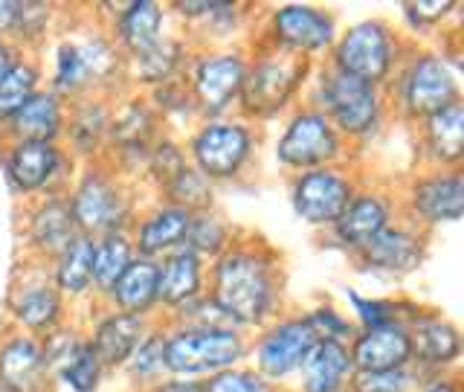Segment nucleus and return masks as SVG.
<instances>
[{
	"instance_id": "nucleus-3",
	"label": "nucleus",
	"mask_w": 464,
	"mask_h": 392,
	"mask_svg": "<svg viewBox=\"0 0 464 392\" xmlns=\"http://www.w3.org/2000/svg\"><path fill=\"white\" fill-rule=\"evenodd\" d=\"M340 73H348L360 82H377L386 76L389 62H392V50H389V38L383 33V26L377 24H360L348 33L340 44L337 53Z\"/></svg>"
},
{
	"instance_id": "nucleus-29",
	"label": "nucleus",
	"mask_w": 464,
	"mask_h": 392,
	"mask_svg": "<svg viewBox=\"0 0 464 392\" xmlns=\"http://www.w3.org/2000/svg\"><path fill=\"white\" fill-rule=\"evenodd\" d=\"M58 369H62L64 381L79 389V392H91L96 387V375H99V360L93 355L91 346L82 343H67L62 352H55Z\"/></svg>"
},
{
	"instance_id": "nucleus-27",
	"label": "nucleus",
	"mask_w": 464,
	"mask_h": 392,
	"mask_svg": "<svg viewBox=\"0 0 464 392\" xmlns=\"http://www.w3.org/2000/svg\"><path fill=\"white\" fill-rule=\"evenodd\" d=\"M93 279V241L72 239L62 250V265H58V285L64 290L79 294Z\"/></svg>"
},
{
	"instance_id": "nucleus-10",
	"label": "nucleus",
	"mask_w": 464,
	"mask_h": 392,
	"mask_svg": "<svg viewBox=\"0 0 464 392\" xmlns=\"http://www.w3.org/2000/svg\"><path fill=\"white\" fill-rule=\"evenodd\" d=\"M456 102V79L441 58L427 55L410 70L406 79V105L415 113H435Z\"/></svg>"
},
{
	"instance_id": "nucleus-6",
	"label": "nucleus",
	"mask_w": 464,
	"mask_h": 392,
	"mask_svg": "<svg viewBox=\"0 0 464 392\" xmlns=\"http://www.w3.org/2000/svg\"><path fill=\"white\" fill-rule=\"evenodd\" d=\"M319 343V334L311 319H294L279 328H273L258 346V367L270 377H282L290 369L302 367L311 348Z\"/></svg>"
},
{
	"instance_id": "nucleus-20",
	"label": "nucleus",
	"mask_w": 464,
	"mask_h": 392,
	"mask_svg": "<svg viewBox=\"0 0 464 392\" xmlns=\"http://www.w3.org/2000/svg\"><path fill=\"white\" fill-rule=\"evenodd\" d=\"M55 163H58V157H55V149L50 142L24 140L18 149L12 152L9 174L21 189H35L41 183H47Z\"/></svg>"
},
{
	"instance_id": "nucleus-16",
	"label": "nucleus",
	"mask_w": 464,
	"mask_h": 392,
	"mask_svg": "<svg viewBox=\"0 0 464 392\" xmlns=\"http://www.w3.org/2000/svg\"><path fill=\"white\" fill-rule=\"evenodd\" d=\"M348 367H352V360H348V352L337 340H319L308 352V358L302 360L304 389L308 392H337Z\"/></svg>"
},
{
	"instance_id": "nucleus-39",
	"label": "nucleus",
	"mask_w": 464,
	"mask_h": 392,
	"mask_svg": "<svg viewBox=\"0 0 464 392\" xmlns=\"http://www.w3.org/2000/svg\"><path fill=\"white\" fill-rule=\"evenodd\" d=\"M188 232H192V241L200 250H215V247L224 241V230L218 227L212 218H200L195 227H188Z\"/></svg>"
},
{
	"instance_id": "nucleus-23",
	"label": "nucleus",
	"mask_w": 464,
	"mask_h": 392,
	"mask_svg": "<svg viewBox=\"0 0 464 392\" xmlns=\"http://www.w3.org/2000/svg\"><path fill=\"white\" fill-rule=\"evenodd\" d=\"M427 137L432 145V154L441 160H459L464 145V108L461 102H450L447 108L435 111L430 116Z\"/></svg>"
},
{
	"instance_id": "nucleus-40",
	"label": "nucleus",
	"mask_w": 464,
	"mask_h": 392,
	"mask_svg": "<svg viewBox=\"0 0 464 392\" xmlns=\"http://www.w3.org/2000/svg\"><path fill=\"white\" fill-rule=\"evenodd\" d=\"M352 299H354V305H357L360 317L369 323V328H374V326H386L392 305H386V302H366V299H360V297H352Z\"/></svg>"
},
{
	"instance_id": "nucleus-46",
	"label": "nucleus",
	"mask_w": 464,
	"mask_h": 392,
	"mask_svg": "<svg viewBox=\"0 0 464 392\" xmlns=\"http://www.w3.org/2000/svg\"><path fill=\"white\" fill-rule=\"evenodd\" d=\"M427 392H456L453 387H450V384H435L432 389H427Z\"/></svg>"
},
{
	"instance_id": "nucleus-11",
	"label": "nucleus",
	"mask_w": 464,
	"mask_h": 392,
	"mask_svg": "<svg viewBox=\"0 0 464 392\" xmlns=\"http://www.w3.org/2000/svg\"><path fill=\"white\" fill-rule=\"evenodd\" d=\"M412 355L410 334L398 326H374L354 346V360L362 372H392L401 369Z\"/></svg>"
},
{
	"instance_id": "nucleus-37",
	"label": "nucleus",
	"mask_w": 464,
	"mask_h": 392,
	"mask_svg": "<svg viewBox=\"0 0 464 392\" xmlns=\"http://www.w3.org/2000/svg\"><path fill=\"white\" fill-rule=\"evenodd\" d=\"M207 392H270V387L256 375L246 372H224L209 381Z\"/></svg>"
},
{
	"instance_id": "nucleus-24",
	"label": "nucleus",
	"mask_w": 464,
	"mask_h": 392,
	"mask_svg": "<svg viewBox=\"0 0 464 392\" xmlns=\"http://www.w3.org/2000/svg\"><path fill=\"white\" fill-rule=\"evenodd\" d=\"M198 279H200V268H198L195 250H180L166 261L163 270H160L157 294L166 302H183L198 290Z\"/></svg>"
},
{
	"instance_id": "nucleus-2",
	"label": "nucleus",
	"mask_w": 464,
	"mask_h": 392,
	"mask_svg": "<svg viewBox=\"0 0 464 392\" xmlns=\"http://www.w3.org/2000/svg\"><path fill=\"white\" fill-rule=\"evenodd\" d=\"M241 358V340L224 328H203V331H180L163 348V363L171 372H212L229 367Z\"/></svg>"
},
{
	"instance_id": "nucleus-34",
	"label": "nucleus",
	"mask_w": 464,
	"mask_h": 392,
	"mask_svg": "<svg viewBox=\"0 0 464 392\" xmlns=\"http://www.w3.org/2000/svg\"><path fill=\"white\" fill-rule=\"evenodd\" d=\"M58 314V299L47 288H33L18 299V319L33 328H47Z\"/></svg>"
},
{
	"instance_id": "nucleus-43",
	"label": "nucleus",
	"mask_w": 464,
	"mask_h": 392,
	"mask_svg": "<svg viewBox=\"0 0 464 392\" xmlns=\"http://www.w3.org/2000/svg\"><path fill=\"white\" fill-rule=\"evenodd\" d=\"M453 6V4H412L410 9L418 15V18H430V21H435V18H441V15Z\"/></svg>"
},
{
	"instance_id": "nucleus-42",
	"label": "nucleus",
	"mask_w": 464,
	"mask_h": 392,
	"mask_svg": "<svg viewBox=\"0 0 464 392\" xmlns=\"http://www.w3.org/2000/svg\"><path fill=\"white\" fill-rule=\"evenodd\" d=\"M21 21V4H12V0H0V33L18 26Z\"/></svg>"
},
{
	"instance_id": "nucleus-38",
	"label": "nucleus",
	"mask_w": 464,
	"mask_h": 392,
	"mask_svg": "<svg viewBox=\"0 0 464 392\" xmlns=\"http://www.w3.org/2000/svg\"><path fill=\"white\" fill-rule=\"evenodd\" d=\"M406 387L403 372H362L357 377V392H401Z\"/></svg>"
},
{
	"instance_id": "nucleus-4",
	"label": "nucleus",
	"mask_w": 464,
	"mask_h": 392,
	"mask_svg": "<svg viewBox=\"0 0 464 392\" xmlns=\"http://www.w3.org/2000/svg\"><path fill=\"white\" fill-rule=\"evenodd\" d=\"M352 189L334 172H311L294 189V207L308 224H334L348 207Z\"/></svg>"
},
{
	"instance_id": "nucleus-8",
	"label": "nucleus",
	"mask_w": 464,
	"mask_h": 392,
	"mask_svg": "<svg viewBox=\"0 0 464 392\" xmlns=\"http://www.w3.org/2000/svg\"><path fill=\"white\" fill-rule=\"evenodd\" d=\"M304 64L294 58H282V62H261L250 76H244V105L256 113H267L285 105V99L296 87Z\"/></svg>"
},
{
	"instance_id": "nucleus-7",
	"label": "nucleus",
	"mask_w": 464,
	"mask_h": 392,
	"mask_svg": "<svg viewBox=\"0 0 464 392\" xmlns=\"http://www.w3.org/2000/svg\"><path fill=\"white\" fill-rule=\"evenodd\" d=\"M325 102L337 125L352 131V134L369 131L377 116V96L372 91V84L348 76V73H337V76L328 79Z\"/></svg>"
},
{
	"instance_id": "nucleus-41",
	"label": "nucleus",
	"mask_w": 464,
	"mask_h": 392,
	"mask_svg": "<svg viewBox=\"0 0 464 392\" xmlns=\"http://www.w3.org/2000/svg\"><path fill=\"white\" fill-rule=\"evenodd\" d=\"M163 343L160 340H151V343H145V346H140V355H137V363H134V369L137 372H151V369H157L160 363H163Z\"/></svg>"
},
{
	"instance_id": "nucleus-12",
	"label": "nucleus",
	"mask_w": 464,
	"mask_h": 392,
	"mask_svg": "<svg viewBox=\"0 0 464 392\" xmlns=\"http://www.w3.org/2000/svg\"><path fill=\"white\" fill-rule=\"evenodd\" d=\"M244 84V64L236 55H215L198 67V99L207 111H221L227 102L241 91Z\"/></svg>"
},
{
	"instance_id": "nucleus-45",
	"label": "nucleus",
	"mask_w": 464,
	"mask_h": 392,
	"mask_svg": "<svg viewBox=\"0 0 464 392\" xmlns=\"http://www.w3.org/2000/svg\"><path fill=\"white\" fill-rule=\"evenodd\" d=\"M160 392H200V387H195V384H169Z\"/></svg>"
},
{
	"instance_id": "nucleus-33",
	"label": "nucleus",
	"mask_w": 464,
	"mask_h": 392,
	"mask_svg": "<svg viewBox=\"0 0 464 392\" xmlns=\"http://www.w3.org/2000/svg\"><path fill=\"white\" fill-rule=\"evenodd\" d=\"M35 73L24 64H12L4 76H0V116H12L24 102L33 96Z\"/></svg>"
},
{
	"instance_id": "nucleus-14",
	"label": "nucleus",
	"mask_w": 464,
	"mask_h": 392,
	"mask_svg": "<svg viewBox=\"0 0 464 392\" xmlns=\"http://www.w3.org/2000/svg\"><path fill=\"white\" fill-rule=\"evenodd\" d=\"M276 33L296 50H319L331 41V18L311 6H285L276 12Z\"/></svg>"
},
{
	"instance_id": "nucleus-15",
	"label": "nucleus",
	"mask_w": 464,
	"mask_h": 392,
	"mask_svg": "<svg viewBox=\"0 0 464 392\" xmlns=\"http://www.w3.org/2000/svg\"><path fill=\"white\" fill-rule=\"evenodd\" d=\"M0 384L6 392H41L44 387V355L35 343L12 340L0 352Z\"/></svg>"
},
{
	"instance_id": "nucleus-5",
	"label": "nucleus",
	"mask_w": 464,
	"mask_h": 392,
	"mask_svg": "<svg viewBox=\"0 0 464 392\" xmlns=\"http://www.w3.org/2000/svg\"><path fill=\"white\" fill-rule=\"evenodd\" d=\"M195 160L209 178H229L250 152V134L241 125H209L195 137Z\"/></svg>"
},
{
	"instance_id": "nucleus-1",
	"label": "nucleus",
	"mask_w": 464,
	"mask_h": 392,
	"mask_svg": "<svg viewBox=\"0 0 464 392\" xmlns=\"http://www.w3.org/2000/svg\"><path fill=\"white\" fill-rule=\"evenodd\" d=\"M215 302L241 323H256L273 302V279L267 265L253 253H229L215 276Z\"/></svg>"
},
{
	"instance_id": "nucleus-21",
	"label": "nucleus",
	"mask_w": 464,
	"mask_h": 392,
	"mask_svg": "<svg viewBox=\"0 0 464 392\" xmlns=\"http://www.w3.org/2000/svg\"><path fill=\"white\" fill-rule=\"evenodd\" d=\"M366 259L374 268L383 270H395V273H406L418 265L420 250L412 236H406L401 230H383L366 244Z\"/></svg>"
},
{
	"instance_id": "nucleus-26",
	"label": "nucleus",
	"mask_w": 464,
	"mask_h": 392,
	"mask_svg": "<svg viewBox=\"0 0 464 392\" xmlns=\"http://www.w3.org/2000/svg\"><path fill=\"white\" fill-rule=\"evenodd\" d=\"M188 227H192V218H188L186 210L180 207H171L157 212L154 218H149V224L142 227L140 232V247L145 253H157V250H166V247L178 244Z\"/></svg>"
},
{
	"instance_id": "nucleus-30",
	"label": "nucleus",
	"mask_w": 464,
	"mask_h": 392,
	"mask_svg": "<svg viewBox=\"0 0 464 392\" xmlns=\"http://www.w3.org/2000/svg\"><path fill=\"white\" fill-rule=\"evenodd\" d=\"M33 236L44 250H64L72 241V212L64 203H47L33 221Z\"/></svg>"
},
{
	"instance_id": "nucleus-31",
	"label": "nucleus",
	"mask_w": 464,
	"mask_h": 392,
	"mask_svg": "<svg viewBox=\"0 0 464 392\" xmlns=\"http://www.w3.org/2000/svg\"><path fill=\"white\" fill-rule=\"evenodd\" d=\"M160 21H163V15H160V9L154 4H149V0H142V4H134V6H130L122 15V38L137 53L149 50L151 44H157Z\"/></svg>"
},
{
	"instance_id": "nucleus-19",
	"label": "nucleus",
	"mask_w": 464,
	"mask_h": 392,
	"mask_svg": "<svg viewBox=\"0 0 464 392\" xmlns=\"http://www.w3.org/2000/svg\"><path fill=\"white\" fill-rule=\"evenodd\" d=\"M386 207L377 198H357L354 203H348L345 212L337 221V232L345 244L366 247L377 232L386 230Z\"/></svg>"
},
{
	"instance_id": "nucleus-18",
	"label": "nucleus",
	"mask_w": 464,
	"mask_h": 392,
	"mask_svg": "<svg viewBox=\"0 0 464 392\" xmlns=\"http://www.w3.org/2000/svg\"><path fill=\"white\" fill-rule=\"evenodd\" d=\"M140 338H142L140 317H134V314H116V317L105 319V323L99 326L96 346H91V348H93L96 360H102V363H120V360H125L130 352H134Z\"/></svg>"
},
{
	"instance_id": "nucleus-25",
	"label": "nucleus",
	"mask_w": 464,
	"mask_h": 392,
	"mask_svg": "<svg viewBox=\"0 0 464 392\" xmlns=\"http://www.w3.org/2000/svg\"><path fill=\"white\" fill-rule=\"evenodd\" d=\"M12 128L24 140L47 142L58 131V105L53 96H29L24 105L12 113Z\"/></svg>"
},
{
	"instance_id": "nucleus-28",
	"label": "nucleus",
	"mask_w": 464,
	"mask_h": 392,
	"mask_svg": "<svg viewBox=\"0 0 464 392\" xmlns=\"http://www.w3.org/2000/svg\"><path fill=\"white\" fill-rule=\"evenodd\" d=\"M412 348L430 363H447L459 355V334L453 326L439 323V319H424L418 323Z\"/></svg>"
},
{
	"instance_id": "nucleus-32",
	"label": "nucleus",
	"mask_w": 464,
	"mask_h": 392,
	"mask_svg": "<svg viewBox=\"0 0 464 392\" xmlns=\"http://www.w3.org/2000/svg\"><path fill=\"white\" fill-rule=\"evenodd\" d=\"M128 265H130V250L125 239L108 236L105 241L93 247V279L102 288H113Z\"/></svg>"
},
{
	"instance_id": "nucleus-9",
	"label": "nucleus",
	"mask_w": 464,
	"mask_h": 392,
	"mask_svg": "<svg viewBox=\"0 0 464 392\" xmlns=\"http://www.w3.org/2000/svg\"><path fill=\"white\" fill-rule=\"evenodd\" d=\"M337 152V140L325 116L299 113L279 142V157L290 166H314Z\"/></svg>"
},
{
	"instance_id": "nucleus-36",
	"label": "nucleus",
	"mask_w": 464,
	"mask_h": 392,
	"mask_svg": "<svg viewBox=\"0 0 464 392\" xmlns=\"http://www.w3.org/2000/svg\"><path fill=\"white\" fill-rule=\"evenodd\" d=\"M87 76V67L82 62V53L76 47H62L58 50V73H55V82L58 87H64V91H72V87H79Z\"/></svg>"
},
{
	"instance_id": "nucleus-22",
	"label": "nucleus",
	"mask_w": 464,
	"mask_h": 392,
	"mask_svg": "<svg viewBox=\"0 0 464 392\" xmlns=\"http://www.w3.org/2000/svg\"><path fill=\"white\" fill-rule=\"evenodd\" d=\"M157 279H160L157 265H151V261H130L113 285L116 302L128 311L149 309V302L157 297Z\"/></svg>"
},
{
	"instance_id": "nucleus-17",
	"label": "nucleus",
	"mask_w": 464,
	"mask_h": 392,
	"mask_svg": "<svg viewBox=\"0 0 464 392\" xmlns=\"http://www.w3.org/2000/svg\"><path fill=\"white\" fill-rule=\"evenodd\" d=\"M461 201H464L461 174L432 178L415 189V210L424 218H430V221H456L461 215Z\"/></svg>"
},
{
	"instance_id": "nucleus-44",
	"label": "nucleus",
	"mask_w": 464,
	"mask_h": 392,
	"mask_svg": "<svg viewBox=\"0 0 464 392\" xmlns=\"http://www.w3.org/2000/svg\"><path fill=\"white\" fill-rule=\"evenodd\" d=\"M12 67V53H9V47L6 44H0V76Z\"/></svg>"
},
{
	"instance_id": "nucleus-35",
	"label": "nucleus",
	"mask_w": 464,
	"mask_h": 392,
	"mask_svg": "<svg viewBox=\"0 0 464 392\" xmlns=\"http://www.w3.org/2000/svg\"><path fill=\"white\" fill-rule=\"evenodd\" d=\"M174 55H178V47L169 41L163 44H151L149 50H142L140 53V70H142V76L145 79H163L169 67L174 64Z\"/></svg>"
},
{
	"instance_id": "nucleus-13",
	"label": "nucleus",
	"mask_w": 464,
	"mask_h": 392,
	"mask_svg": "<svg viewBox=\"0 0 464 392\" xmlns=\"http://www.w3.org/2000/svg\"><path fill=\"white\" fill-rule=\"evenodd\" d=\"M70 212H72V221H79L84 230L102 232V230H111L116 221H120L122 201H120L116 189L108 181H102V178H96V174H91V178L82 183Z\"/></svg>"
}]
</instances>
